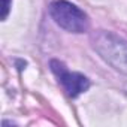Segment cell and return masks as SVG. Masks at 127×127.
Segmentation results:
<instances>
[{
    "label": "cell",
    "instance_id": "1",
    "mask_svg": "<svg viewBox=\"0 0 127 127\" xmlns=\"http://www.w3.org/2000/svg\"><path fill=\"white\" fill-rule=\"evenodd\" d=\"M94 51L115 70L127 75V42L117 34L99 30L91 36Z\"/></svg>",
    "mask_w": 127,
    "mask_h": 127
},
{
    "label": "cell",
    "instance_id": "2",
    "mask_svg": "<svg viewBox=\"0 0 127 127\" xmlns=\"http://www.w3.org/2000/svg\"><path fill=\"white\" fill-rule=\"evenodd\" d=\"M49 14L57 26L70 33H84L90 27L88 15L67 0H54L49 5Z\"/></svg>",
    "mask_w": 127,
    "mask_h": 127
},
{
    "label": "cell",
    "instance_id": "3",
    "mask_svg": "<svg viewBox=\"0 0 127 127\" xmlns=\"http://www.w3.org/2000/svg\"><path fill=\"white\" fill-rule=\"evenodd\" d=\"M49 67H51L52 73L57 76V79L61 84V87L64 88V91L67 93V96L76 97V96L82 94L84 91H87L90 88V79L87 76H84L82 73L70 72L63 61L51 60L49 61Z\"/></svg>",
    "mask_w": 127,
    "mask_h": 127
},
{
    "label": "cell",
    "instance_id": "4",
    "mask_svg": "<svg viewBox=\"0 0 127 127\" xmlns=\"http://www.w3.org/2000/svg\"><path fill=\"white\" fill-rule=\"evenodd\" d=\"M3 2V9H2V20L5 21L6 18H8V14H9V11H11V0H2Z\"/></svg>",
    "mask_w": 127,
    "mask_h": 127
}]
</instances>
